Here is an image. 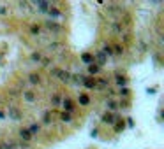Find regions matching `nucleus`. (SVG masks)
I'll return each mask as SVG.
<instances>
[{
  "mask_svg": "<svg viewBox=\"0 0 164 149\" xmlns=\"http://www.w3.org/2000/svg\"><path fill=\"white\" fill-rule=\"evenodd\" d=\"M51 75H53V77H57L60 83H66V84L72 83V81H71L72 74L69 72V70H66V69H51Z\"/></svg>",
  "mask_w": 164,
  "mask_h": 149,
  "instance_id": "1",
  "label": "nucleus"
},
{
  "mask_svg": "<svg viewBox=\"0 0 164 149\" xmlns=\"http://www.w3.org/2000/svg\"><path fill=\"white\" fill-rule=\"evenodd\" d=\"M7 117H9V121H21V117H23V112L20 111V107L16 105H9L7 107Z\"/></svg>",
  "mask_w": 164,
  "mask_h": 149,
  "instance_id": "2",
  "label": "nucleus"
},
{
  "mask_svg": "<svg viewBox=\"0 0 164 149\" xmlns=\"http://www.w3.org/2000/svg\"><path fill=\"white\" fill-rule=\"evenodd\" d=\"M30 6L35 7V11H37V12H41V14H46V12L49 11L51 4H49V2H44V0H37V2H32Z\"/></svg>",
  "mask_w": 164,
  "mask_h": 149,
  "instance_id": "3",
  "label": "nucleus"
},
{
  "mask_svg": "<svg viewBox=\"0 0 164 149\" xmlns=\"http://www.w3.org/2000/svg\"><path fill=\"white\" fill-rule=\"evenodd\" d=\"M44 27L48 28L51 33H62V30H64V27H62L60 23H57V21H51V19H48V21L44 23Z\"/></svg>",
  "mask_w": 164,
  "mask_h": 149,
  "instance_id": "4",
  "label": "nucleus"
},
{
  "mask_svg": "<svg viewBox=\"0 0 164 149\" xmlns=\"http://www.w3.org/2000/svg\"><path fill=\"white\" fill-rule=\"evenodd\" d=\"M60 105H62V109H64V112H69V114H71V112L74 111V100H72L71 96H66V98H62Z\"/></svg>",
  "mask_w": 164,
  "mask_h": 149,
  "instance_id": "5",
  "label": "nucleus"
},
{
  "mask_svg": "<svg viewBox=\"0 0 164 149\" xmlns=\"http://www.w3.org/2000/svg\"><path fill=\"white\" fill-rule=\"evenodd\" d=\"M21 96L27 104H35V102H37V93H34L32 90H25L21 93Z\"/></svg>",
  "mask_w": 164,
  "mask_h": 149,
  "instance_id": "6",
  "label": "nucleus"
},
{
  "mask_svg": "<svg viewBox=\"0 0 164 149\" xmlns=\"http://www.w3.org/2000/svg\"><path fill=\"white\" fill-rule=\"evenodd\" d=\"M101 121H102L104 125H115V121H118V117H116V114H113V112H104L102 117H101Z\"/></svg>",
  "mask_w": 164,
  "mask_h": 149,
  "instance_id": "7",
  "label": "nucleus"
},
{
  "mask_svg": "<svg viewBox=\"0 0 164 149\" xmlns=\"http://www.w3.org/2000/svg\"><path fill=\"white\" fill-rule=\"evenodd\" d=\"M106 62H108V58L104 56L102 51H97V53L93 54V63L99 65V67H102V65H106Z\"/></svg>",
  "mask_w": 164,
  "mask_h": 149,
  "instance_id": "8",
  "label": "nucleus"
},
{
  "mask_svg": "<svg viewBox=\"0 0 164 149\" xmlns=\"http://www.w3.org/2000/svg\"><path fill=\"white\" fill-rule=\"evenodd\" d=\"M18 135H20V138H21V142H25V144H28L30 140H32V135H30V132H28V128H20Z\"/></svg>",
  "mask_w": 164,
  "mask_h": 149,
  "instance_id": "9",
  "label": "nucleus"
},
{
  "mask_svg": "<svg viewBox=\"0 0 164 149\" xmlns=\"http://www.w3.org/2000/svg\"><path fill=\"white\" fill-rule=\"evenodd\" d=\"M109 30L115 33V35H122V32H124V25H122L120 21H113L111 25H109Z\"/></svg>",
  "mask_w": 164,
  "mask_h": 149,
  "instance_id": "10",
  "label": "nucleus"
},
{
  "mask_svg": "<svg viewBox=\"0 0 164 149\" xmlns=\"http://www.w3.org/2000/svg\"><path fill=\"white\" fill-rule=\"evenodd\" d=\"M87 90H93L95 88V77H90V75H87V77H83V83H81Z\"/></svg>",
  "mask_w": 164,
  "mask_h": 149,
  "instance_id": "11",
  "label": "nucleus"
},
{
  "mask_svg": "<svg viewBox=\"0 0 164 149\" xmlns=\"http://www.w3.org/2000/svg\"><path fill=\"white\" fill-rule=\"evenodd\" d=\"M108 84H109L108 77H97V79H95V88H101V90H108Z\"/></svg>",
  "mask_w": 164,
  "mask_h": 149,
  "instance_id": "12",
  "label": "nucleus"
},
{
  "mask_svg": "<svg viewBox=\"0 0 164 149\" xmlns=\"http://www.w3.org/2000/svg\"><path fill=\"white\" fill-rule=\"evenodd\" d=\"M106 109H108L106 112H115L116 109H118V102H116V100H113V98L106 100Z\"/></svg>",
  "mask_w": 164,
  "mask_h": 149,
  "instance_id": "13",
  "label": "nucleus"
},
{
  "mask_svg": "<svg viewBox=\"0 0 164 149\" xmlns=\"http://www.w3.org/2000/svg\"><path fill=\"white\" fill-rule=\"evenodd\" d=\"M115 83L120 86V88H124V86L127 84V77L124 74H120V72H116V74H115Z\"/></svg>",
  "mask_w": 164,
  "mask_h": 149,
  "instance_id": "14",
  "label": "nucleus"
},
{
  "mask_svg": "<svg viewBox=\"0 0 164 149\" xmlns=\"http://www.w3.org/2000/svg\"><path fill=\"white\" fill-rule=\"evenodd\" d=\"M46 14H48V16L51 18V21H55V19H57V18H60V16H62V12L58 11V9H57V7H53V6L49 7V11L46 12Z\"/></svg>",
  "mask_w": 164,
  "mask_h": 149,
  "instance_id": "15",
  "label": "nucleus"
},
{
  "mask_svg": "<svg viewBox=\"0 0 164 149\" xmlns=\"http://www.w3.org/2000/svg\"><path fill=\"white\" fill-rule=\"evenodd\" d=\"M28 83H30V84H39V83H41V74H37V72L28 74Z\"/></svg>",
  "mask_w": 164,
  "mask_h": 149,
  "instance_id": "16",
  "label": "nucleus"
},
{
  "mask_svg": "<svg viewBox=\"0 0 164 149\" xmlns=\"http://www.w3.org/2000/svg\"><path fill=\"white\" fill-rule=\"evenodd\" d=\"M81 62L83 63H87V65L93 63V54L92 53H83L81 54Z\"/></svg>",
  "mask_w": 164,
  "mask_h": 149,
  "instance_id": "17",
  "label": "nucleus"
},
{
  "mask_svg": "<svg viewBox=\"0 0 164 149\" xmlns=\"http://www.w3.org/2000/svg\"><path fill=\"white\" fill-rule=\"evenodd\" d=\"M2 144V149H18V144L14 140H6V142H0Z\"/></svg>",
  "mask_w": 164,
  "mask_h": 149,
  "instance_id": "18",
  "label": "nucleus"
},
{
  "mask_svg": "<svg viewBox=\"0 0 164 149\" xmlns=\"http://www.w3.org/2000/svg\"><path fill=\"white\" fill-rule=\"evenodd\" d=\"M64 48V42H51L48 46L49 51H53V53H57V51H60V49Z\"/></svg>",
  "mask_w": 164,
  "mask_h": 149,
  "instance_id": "19",
  "label": "nucleus"
},
{
  "mask_svg": "<svg viewBox=\"0 0 164 149\" xmlns=\"http://www.w3.org/2000/svg\"><path fill=\"white\" fill-rule=\"evenodd\" d=\"M99 69H101V67H99V65H95V63H90V65H88V74H90V77H92V75H95V74H99Z\"/></svg>",
  "mask_w": 164,
  "mask_h": 149,
  "instance_id": "20",
  "label": "nucleus"
},
{
  "mask_svg": "<svg viewBox=\"0 0 164 149\" xmlns=\"http://www.w3.org/2000/svg\"><path fill=\"white\" fill-rule=\"evenodd\" d=\"M78 100H80V105H88V104H90V98H88V95H85V93H80Z\"/></svg>",
  "mask_w": 164,
  "mask_h": 149,
  "instance_id": "21",
  "label": "nucleus"
},
{
  "mask_svg": "<svg viewBox=\"0 0 164 149\" xmlns=\"http://www.w3.org/2000/svg\"><path fill=\"white\" fill-rule=\"evenodd\" d=\"M41 60H43V54L39 53V51H34V53H30V62H34V63H35V62H41Z\"/></svg>",
  "mask_w": 164,
  "mask_h": 149,
  "instance_id": "22",
  "label": "nucleus"
},
{
  "mask_svg": "<svg viewBox=\"0 0 164 149\" xmlns=\"http://www.w3.org/2000/svg\"><path fill=\"white\" fill-rule=\"evenodd\" d=\"M108 11L109 12H118V14H124V9L120 6H115V4H109L108 6Z\"/></svg>",
  "mask_w": 164,
  "mask_h": 149,
  "instance_id": "23",
  "label": "nucleus"
},
{
  "mask_svg": "<svg viewBox=\"0 0 164 149\" xmlns=\"http://www.w3.org/2000/svg\"><path fill=\"white\" fill-rule=\"evenodd\" d=\"M28 132H30V135H37L39 132H41V126H39L37 123H34V125H30V128H28Z\"/></svg>",
  "mask_w": 164,
  "mask_h": 149,
  "instance_id": "24",
  "label": "nucleus"
},
{
  "mask_svg": "<svg viewBox=\"0 0 164 149\" xmlns=\"http://www.w3.org/2000/svg\"><path fill=\"white\" fill-rule=\"evenodd\" d=\"M125 130V123H124V119H118V123L115 125V133H120Z\"/></svg>",
  "mask_w": 164,
  "mask_h": 149,
  "instance_id": "25",
  "label": "nucleus"
},
{
  "mask_svg": "<svg viewBox=\"0 0 164 149\" xmlns=\"http://www.w3.org/2000/svg\"><path fill=\"white\" fill-rule=\"evenodd\" d=\"M101 51H102V53H104V56H106V58H108V56H111V54H113V49H111V46H109V44H104V46H102V49H101Z\"/></svg>",
  "mask_w": 164,
  "mask_h": 149,
  "instance_id": "26",
  "label": "nucleus"
},
{
  "mask_svg": "<svg viewBox=\"0 0 164 149\" xmlns=\"http://www.w3.org/2000/svg\"><path fill=\"white\" fill-rule=\"evenodd\" d=\"M60 121L62 123H71L72 121V116L69 114V112H62V114H60Z\"/></svg>",
  "mask_w": 164,
  "mask_h": 149,
  "instance_id": "27",
  "label": "nucleus"
},
{
  "mask_svg": "<svg viewBox=\"0 0 164 149\" xmlns=\"http://www.w3.org/2000/svg\"><path fill=\"white\" fill-rule=\"evenodd\" d=\"M43 123L44 125H49V123H51V111H46L43 114Z\"/></svg>",
  "mask_w": 164,
  "mask_h": 149,
  "instance_id": "28",
  "label": "nucleus"
},
{
  "mask_svg": "<svg viewBox=\"0 0 164 149\" xmlns=\"http://www.w3.org/2000/svg\"><path fill=\"white\" fill-rule=\"evenodd\" d=\"M60 102H62L60 95H57V93H55V95H53V96H51V105H55V107H58V105H60Z\"/></svg>",
  "mask_w": 164,
  "mask_h": 149,
  "instance_id": "29",
  "label": "nucleus"
},
{
  "mask_svg": "<svg viewBox=\"0 0 164 149\" xmlns=\"http://www.w3.org/2000/svg\"><path fill=\"white\" fill-rule=\"evenodd\" d=\"M111 49H113V54H122L124 53V46L122 44H115V46H111Z\"/></svg>",
  "mask_w": 164,
  "mask_h": 149,
  "instance_id": "30",
  "label": "nucleus"
},
{
  "mask_svg": "<svg viewBox=\"0 0 164 149\" xmlns=\"http://www.w3.org/2000/svg\"><path fill=\"white\" fill-rule=\"evenodd\" d=\"M131 95V90L127 88V86H124V88H120V96L122 98H127V96Z\"/></svg>",
  "mask_w": 164,
  "mask_h": 149,
  "instance_id": "31",
  "label": "nucleus"
},
{
  "mask_svg": "<svg viewBox=\"0 0 164 149\" xmlns=\"http://www.w3.org/2000/svg\"><path fill=\"white\" fill-rule=\"evenodd\" d=\"M30 33L32 35H39L41 33V27L39 25H30Z\"/></svg>",
  "mask_w": 164,
  "mask_h": 149,
  "instance_id": "32",
  "label": "nucleus"
},
{
  "mask_svg": "<svg viewBox=\"0 0 164 149\" xmlns=\"http://www.w3.org/2000/svg\"><path fill=\"white\" fill-rule=\"evenodd\" d=\"M18 7H20L21 11L27 12V11H28V7H30V4H28V2H20V4H18Z\"/></svg>",
  "mask_w": 164,
  "mask_h": 149,
  "instance_id": "33",
  "label": "nucleus"
},
{
  "mask_svg": "<svg viewBox=\"0 0 164 149\" xmlns=\"http://www.w3.org/2000/svg\"><path fill=\"white\" fill-rule=\"evenodd\" d=\"M9 14V9L6 6H0V16H7Z\"/></svg>",
  "mask_w": 164,
  "mask_h": 149,
  "instance_id": "34",
  "label": "nucleus"
},
{
  "mask_svg": "<svg viewBox=\"0 0 164 149\" xmlns=\"http://www.w3.org/2000/svg\"><path fill=\"white\" fill-rule=\"evenodd\" d=\"M41 63H43L44 67H49V65H51V60H49V58H43V60H41Z\"/></svg>",
  "mask_w": 164,
  "mask_h": 149,
  "instance_id": "35",
  "label": "nucleus"
},
{
  "mask_svg": "<svg viewBox=\"0 0 164 149\" xmlns=\"http://www.w3.org/2000/svg\"><path fill=\"white\" fill-rule=\"evenodd\" d=\"M118 107H124V109H127V107H129V100H127V98H124V100L120 102V105Z\"/></svg>",
  "mask_w": 164,
  "mask_h": 149,
  "instance_id": "36",
  "label": "nucleus"
},
{
  "mask_svg": "<svg viewBox=\"0 0 164 149\" xmlns=\"http://www.w3.org/2000/svg\"><path fill=\"white\" fill-rule=\"evenodd\" d=\"M97 133H99V130H97V128H93V130H92V137H97Z\"/></svg>",
  "mask_w": 164,
  "mask_h": 149,
  "instance_id": "37",
  "label": "nucleus"
},
{
  "mask_svg": "<svg viewBox=\"0 0 164 149\" xmlns=\"http://www.w3.org/2000/svg\"><path fill=\"white\" fill-rule=\"evenodd\" d=\"M0 119H6V112L4 111H0Z\"/></svg>",
  "mask_w": 164,
  "mask_h": 149,
  "instance_id": "38",
  "label": "nucleus"
},
{
  "mask_svg": "<svg viewBox=\"0 0 164 149\" xmlns=\"http://www.w3.org/2000/svg\"><path fill=\"white\" fill-rule=\"evenodd\" d=\"M0 149H2V144H0Z\"/></svg>",
  "mask_w": 164,
  "mask_h": 149,
  "instance_id": "39",
  "label": "nucleus"
},
{
  "mask_svg": "<svg viewBox=\"0 0 164 149\" xmlns=\"http://www.w3.org/2000/svg\"><path fill=\"white\" fill-rule=\"evenodd\" d=\"M0 58H2V54H0Z\"/></svg>",
  "mask_w": 164,
  "mask_h": 149,
  "instance_id": "40",
  "label": "nucleus"
}]
</instances>
